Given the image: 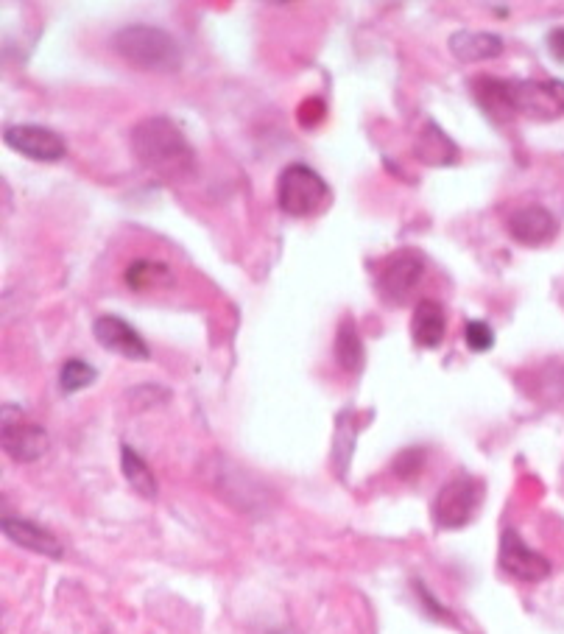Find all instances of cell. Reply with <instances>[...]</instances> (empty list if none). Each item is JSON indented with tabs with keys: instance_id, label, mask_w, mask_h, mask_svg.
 Masks as SVG:
<instances>
[{
	"instance_id": "18",
	"label": "cell",
	"mask_w": 564,
	"mask_h": 634,
	"mask_svg": "<svg viewBox=\"0 0 564 634\" xmlns=\"http://www.w3.org/2000/svg\"><path fill=\"white\" fill-rule=\"evenodd\" d=\"M472 93L481 101V107L495 118V121H509L511 109L506 104V90H503V79L495 76H475L472 81Z\"/></svg>"
},
{
	"instance_id": "2",
	"label": "cell",
	"mask_w": 564,
	"mask_h": 634,
	"mask_svg": "<svg viewBox=\"0 0 564 634\" xmlns=\"http://www.w3.org/2000/svg\"><path fill=\"white\" fill-rule=\"evenodd\" d=\"M112 48L126 65L146 73H176L182 65V48L179 42L154 26H126L112 37Z\"/></svg>"
},
{
	"instance_id": "12",
	"label": "cell",
	"mask_w": 564,
	"mask_h": 634,
	"mask_svg": "<svg viewBox=\"0 0 564 634\" xmlns=\"http://www.w3.org/2000/svg\"><path fill=\"white\" fill-rule=\"evenodd\" d=\"M411 336L422 350L442 347L447 336V311L439 299H419L414 316H411Z\"/></svg>"
},
{
	"instance_id": "5",
	"label": "cell",
	"mask_w": 564,
	"mask_h": 634,
	"mask_svg": "<svg viewBox=\"0 0 564 634\" xmlns=\"http://www.w3.org/2000/svg\"><path fill=\"white\" fill-rule=\"evenodd\" d=\"M0 445L6 456L20 464L42 459L48 453V431L37 425L34 419L26 417L23 408L17 405H3L0 408Z\"/></svg>"
},
{
	"instance_id": "10",
	"label": "cell",
	"mask_w": 564,
	"mask_h": 634,
	"mask_svg": "<svg viewBox=\"0 0 564 634\" xmlns=\"http://www.w3.org/2000/svg\"><path fill=\"white\" fill-rule=\"evenodd\" d=\"M93 336L95 341L104 347V350L121 355L126 361H148L151 358V350H148L146 338L137 333L132 324L121 319V316H98L93 324Z\"/></svg>"
},
{
	"instance_id": "11",
	"label": "cell",
	"mask_w": 564,
	"mask_h": 634,
	"mask_svg": "<svg viewBox=\"0 0 564 634\" xmlns=\"http://www.w3.org/2000/svg\"><path fill=\"white\" fill-rule=\"evenodd\" d=\"M506 230H509L511 241L528 246V249H537V246H545V243L553 241L556 218L542 204H525V207H517L511 213L509 221H506Z\"/></svg>"
},
{
	"instance_id": "3",
	"label": "cell",
	"mask_w": 564,
	"mask_h": 634,
	"mask_svg": "<svg viewBox=\"0 0 564 634\" xmlns=\"http://www.w3.org/2000/svg\"><path fill=\"white\" fill-rule=\"evenodd\" d=\"M277 204L291 218L316 216L330 204V185L305 162L285 165L277 176Z\"/></svg>"
},
{
	"instance_id": "8",
	"label": "cell",
	"mask_w": 564,
	"mask_h": 634,
	"mask_svg": "<svg viewBox=\"0 0 564 634\" xmlns=\"http://www.w3.org/2000/svg\"><path fill=\"white\" fill-rule=\"evenodd\" d=\"M6 146L34 162H59L68 154V143L54 129L34 123H12L3 129Z\"/></svg>"
},
{
	"instance_id": "13",
	"label": "cell",
	"mask_w": 564,
	"mask_h": 634,
	"mask_svg": "<svg viewBox=\"0 0 564 634\" xmlns=\"http://www.w3.org/2000/svg\"><path fill=\"white\" fill-rule=\"evenodd\" d=\"M0 528H3V534H6L14 545H20V548H28V551H34V554L51 556V559H59V556H62V542L56 540L48 528L37 526V523H31V520H23V517H3V520H0Z\"/></svg>"
},
{
	"instance_id": "4",
	"label": "cell",
	"mask_w": 564,
	"mask_h": 634,
	"mask_svg": "<svg viewBox=\"0 0 564 634\" xmlns=\"http://www.w3.org/2000/svg\"><path fill=\"white\" fill-rule=\"evenodd\" d=\"M511 115L528 121H556L564 115V81L559 79H503Z\"/></svg>"
},
{
	"instance_id": "6",
	"label": "cell",
	"mask_w": 564,
	"mask_h": 634,
	"mask_svg": "<svg viewBox=\"0 0 564 634\" xmlns=\"http://www.w3.org/2000/svg\"><path fill=\"white\" fill-rule=\"evenodd\" d=\"M484 484L472 475H458L439 489L433 500V520L439 528H464L481 509Z\"/></svg>"
},
{
	"instance_id": "16",
	"label": "cell",
	"mask_w": 564,
	"mask_h": 634,
	"mask_svg": "<svg viewBox=\"0 0 564 634\" xmlns=\"http://www.w3.org/2000/svg\"><path fill=\"white\" fill-rule=\"evenodd\" d=\"M333 355H336L338 366L344 372H361L363 369V338L358 333V324L352 316H344L341 324H338L336 333V344H333Z\"/></svg>"
},
{
	"instance_id": "19",
	"label": "cell",
	"mask_w": 564,
	"mask_h": 634,
	"mask_svg": "<svg viewBox=\"0 0 564 634\" xmlns=\"http://www.w3.org/2000/svg\"><path fill=\"white\" fill-rule=\"evenodd\" d=\"M98 378V372H95L93 366L87 364V361H81V358H70L62 364V372H59V386H62V392L65 394H73V392H81V389H87L90 383H95Z\"/></svg>"
},
{
	"instance_id": "22",
	"label": "cell",
	"mask_w": 564,
	"mask_h": 634,
	"mask_svg": "<svg viewBox=\"0 0 564 634\" xmlns=\"http://www.w3.org/2000/svg\"><path fill=\"white\" fill-rule=\"evenodd\" d=\"M422 456H425V453H422V450H417V447H414V450H405V453H400V456H397V473L403 475V478L417 473L419 467H422Z\"/></svg>"
},
{
	"instance_id": "17",
	"label": "cell",
	"mask_w": 564,
	"mask_h": 634,
	"mask_svg": "<svg viewBox=\"0 0 564 634\" xmlns=\"http://www.w3.org/2000/svg\"><path fill=\"white\" fill-rule=\"evenodd\" d=\"M121 467L123 475H126V481H129V486L135 489L137 495H143V498L148 500L157 498V492H160L157 478H154V473H151V467H148L146 461L140 459V453H135L129 445L121 447Z\"/></svg>"
},
{
	"instance_id": "20",
	"label": "cell",
	"mask_w": 564,
	"mask_h": 634,
	"mask_svg": "<svg viewBox=\"0 0 564 634\" xmlns=\"http://www.w3.org/2000/svg\"><path fill=\"white\" fill-rule=\"evenodd\" d=\"M160 280H171V271L165 269L162 263H151V260H137L126 269V285L135 288V291H143V288H151Z\"/></svg>"
},
{
	"instance_id": "21",
	"label": "cell",
	"mask_w": 564,
	"mask_h": 634,
	"mask_svg": "<svg viewBox=\"0 0 564 634\" xmlns=\"http://www.w3.org/2000/svg\"><path fill=\"white\" fill-rule=\"evenodd\" d=\"M464 341L472 352H486L495 347V330L481 319H470L464 324Z\"/></svg>"
},
{
	"instance_id": "15",
	"label": "cell",
	"mask_w": 564,
	"mask_h": 634,
	"mask_svg": "<svg viewBox=\"0 0 564 634\" xmlns=\"http://www.w3.org/2000/svg\"><path fill=\"white\" fill-rule=\"evenodd\" d=\"M414 154H417V160L425 162V165H450V162L458 160L456 143L444 135L442 129L433 121L425 123L422 135H419L417 143H414Z\"/></svg>"
},
{
	"instance_id": "9",
	"label": "cell",
	"mask_w": 564,
	"mask_h": 634,
	"mask_svg": "<svg viewBox=\"0 0 564 634\" xmlns=\"http://www.w3.org/2000/svg\"><path fill=\"white\" fill-rule=\"evenodd\" d=\"M497 559H500V567L509 573L511 579L525 581V584H537V581H545L551 576V562L542 554H537L531 545H525L523 537L514 528L503 531Z\"/></svg>"
},
{
	"instance_id": "1",
	"label": "cell",
	"mask_w": 564,
	"mask_h": 634,
	"mask_svg": "<svg viewBox=\"0 0 564 634\" xmlns=\"http://www.w3.org/2000/svg\"><path fill=\"white\" fill-rule=\"evenodd\" d=\"M132 151L148 171L162 179H185L196 168V151L190 146L185 132L171 118H146L132 129Z\"/></svg>"
},
{
	"instance_id": "14",
	"label": "cell",
	"mask_w": 564,
	"mask_h": 634,
	"mask_svg": "<svg viewBox=\"0 0 564 634\" xmlns=\"http://www.w3.org/2000/svg\"><path fill=\"white\" fill-rule=\"evenodd\" d=\"M447 45L458 62H486L503 54V40L492 31H456Z\"/></svg>"
},
{
	"instance_id": "7",
	"label": "cell",
	"mask_w": 564,
	"mask_h": 634,
	"mask_svg": "<svg viewBox=\"0 0 564 634\" xmlns=\"http://www.w3.org/2000/svg\"><path fill=\"white\" fill-rule=\"evenodd\" d=\"M425 277V257L417 249H403L391 255L377 274V294L389 305H403L417 291L419 280Z\"/></svg>"
},
{
	"instance_id": "23",
	"label": "cell",
	"mask_w": 564,
	"mask_h": 634,
	"mask_svg": "<svg viewBox=\"0 0 564 634\" xmlns=\"http://www.w3.org/2000/svg\"><path fill=\"white\" fill-rule=\"evenodd\" d=\"M548 51H551L559 62H564V28H553L548 34Z\"/></svg>"
}]
</instances>
